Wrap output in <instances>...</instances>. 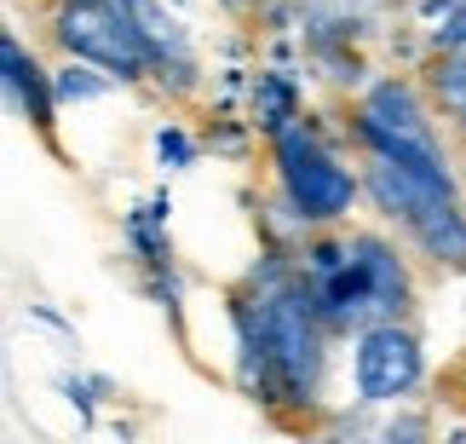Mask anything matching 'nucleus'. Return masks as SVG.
Wrapping results in <instances>:
<instances>
[{
  "mask_svg": "<svg viewBox=\"0 0 466 444\" xmlns=\"http://www.w3.org/2000/svg\"><path fill=\"white\" fill-rule=\"evenodd\" d=\"M237 369L259 404H311L322 381V312L299 277L254 283L237 306Z\"/></svg>",
  "mask_w": 466,
  "mask_h": 444,
  "instance_id": "f257e3e1",
  "label": "nucleus"
},
{
  "mask_svg": "<svg viewBox=\"0 0 466 444\" xmlns=\"http://www.w3.org/2000/svg\"><path fill=\"white\" fill-rule=\"evenodd\" d=\"M311 306L329 329H369L409 306V272L386 237H346V243H311L299 265Z\"/></svg>",
  "mask_w": 466,
  "mask_h": 444,
  "instance_id": "f03ea898",
  "label": "nucleus"
},
{
  "mask_svg": "<svg viewBox=\"0 0 466 444\" xmlns=\"http://www.w3.org/2000/svg\"><path fill=\"white\" fill-rule=\"evenodd\" d=\"M357 139H363V150L380 156V162L426 173V180H438V185H455V168L438 145V128H432V116H426V104L415 98V87L374 81L369 93L357 98Z\"/></svg>",
  "mask_w": 466,
  "mask_h": 444,
  "instance_id": "7ed1b4c3",
  "label": "nucleus"
},
{
  "mask_svg": "<svg viewBox=\"0 0 466 444\" xmlns=\"http://www.w3.org/2000/svg\"><path fill=\"white\" fill-rule=\"evenodd\" d=\"M369 191H374V202L426 248V260L455 265V272L466 265V214H461L455 185H438V180H426V173H409L398 162L369 156Z\"/></svg>",
  "mask_w": 466,
  "mask_h": 444,
  "instance_id": "20e7f679",
  "label": "nucleus"
},
{
  "mask_svg": "<svg viewBox=\"0 0 466 444\" xmlns=\"http://www.w3.org/2000/svg\"><path fill=\"white\" fill-rule=\"evenodd\" d=\"M277 173H282V197L306 225H334L351 214L357 202V180L339 156L322 145V133L306 128V121H289L277 133Z\"/></svg>",
  "mask_w": 466,
  "mask_h": 444,
  "instance_id": "39448f33",
  "label": "nucleus"
},
{
  "mask_svg": "<svg viewBox=\"0 0 466 444\" xmlns=\"http://www.w3.org/2000/svg\"><path fill=\"white\" fill-rule=\"evenodd\" d=\"M52 35H58V46L69 58L93 64V69H104V76H116V81H138V76L156 69L150 41L138 35V24L116 6V0H64L58 17H52Z\"/></svg>",
  "mask_w": 466,
  "mask_h": 444,
  "instance_id": "423d86ee",
  "label": "nucleus"
},
{
  "mask_svg": "<svg viewBox=\"0 0 466 444\" xmlns=\"http://www.w3.org/2000/svg\"><path fill=\"white\" fill-rule=\"evenodd\" d=\"M420 341L409 335L398 317L357 329V352H351V376H357V398L363 404H398L420 387Z\"/></svg>",
  "mask_w": 466,
  "mask_h": 444,
  "instance_id": "0eeeda50",
  "label": "nucleus"
},
{
  "mask_svg": "<svg viewBox=\"0 0 466 444\" xmlns=\"http://www.w3.org/2000/svg\"><path fill=\"white\" fill-rule=\"evenodd\" d=\"M116 6L127 12L133 24H138V35H145V41H150L156 76H161V81L173 76L178 87H185V81L196 76V58H190V46H185V35H178V24H173L167 12H161V0H116Z\"/></svg>",
  "mask_w": 466,
  "mask_h": 444,
  "instance_id": "6e6552de",
  "label": "nucleus"
},
{
  "mask_svg": "<svg viewBox=\"0 0 466 444\" xmlns=\"http://www.w3.org/2000/svg\"><path fill=\"white\" fill-rule=\"evenodd\" d=\"M0 69H6L12 104H17V110H24L41 133H52V104H58V87H52V76L24 52V41H17V35H6V41H0Z\"/></svg>",
  "mask_w": 466,
  "mask_h": 444,
  "instance_id": "1a4fd4ad",
  "label": "nucleus"
},
{
  "mask_svg": "<svg viewBox=\"0 0 466 444\" xmlns=\"http://www.w3.org/2000/svg\"><path fill=\"white\" fill-rule=\"evenodd\" d=\"M161 202H150V208H138V214L127 220V243L145 254V265H167V231H161Z\"/></svg>",
  "mask_w": 466,
  "mask_h": 444,
  "instance_id": "9d476101",
  "label": "nucleus"
},
{
  "mask_svg": "<svg viewBox=\"0 0 466 444\" xmlns=\"http://www.w3.org/2000/svg\"><path fill=\"white\" fill-rule=\"evenodd\" d=\"M432 87H438V104H443V110H450L455 121H466V46H461V52H443V58H438Z\"/></svg>",
  "mask_w": 466,
  "mask_h": 444,
  "instance_id": "9b49d317",
  "label": "nucleus"
},
{
  "mask_svg": "<svg viewBox=\"0 0 466 444\" xmlns=\"http://www.w3.org/2000/svg\"><path fill=\"white\" fill-rule=\"evenodd\" d=\"M52 87H58V98H98L104 93V81L93 76V64H81V58H69V69H58V76H52Z\"/></svg>",
  "mask_w": 466,
  "mask_h": 444,
  "instance_id": "f8f14e48",
  "label": "nucleus"
},
{
  "mask_svg": "<svg viewBox=\"0 0 466 444\" xmlns=\"http://www.w3.org/2000/svg\"><path fill=\"white\" fill-rule=\"evenodd\" d=\"M156 156H161V162H173V168H185L190 162V139L178 133V128H161L156 133Z\"/></svg>",
  "mask_w": 466,
  "mask_h": 444,
  "instance_id": "ddd939ff",
  "label": "nucleus"
},
{
  "mask_svg": "<svg viewBox=\"0 0 466 444\" xmlns=\"http://www.w3.org/2000/svg\"><path fill=\"white\" fill-rule=\"evenodd\" d=\"M438 46H443V52H461V46H466V6L450 12V24L438 29Z\"/></svg>",
  "mask_w": 466,
  "mask_h": 444,
  "instance_id": "4468645a",
  "label": "nucleus"
}]
</instances>
